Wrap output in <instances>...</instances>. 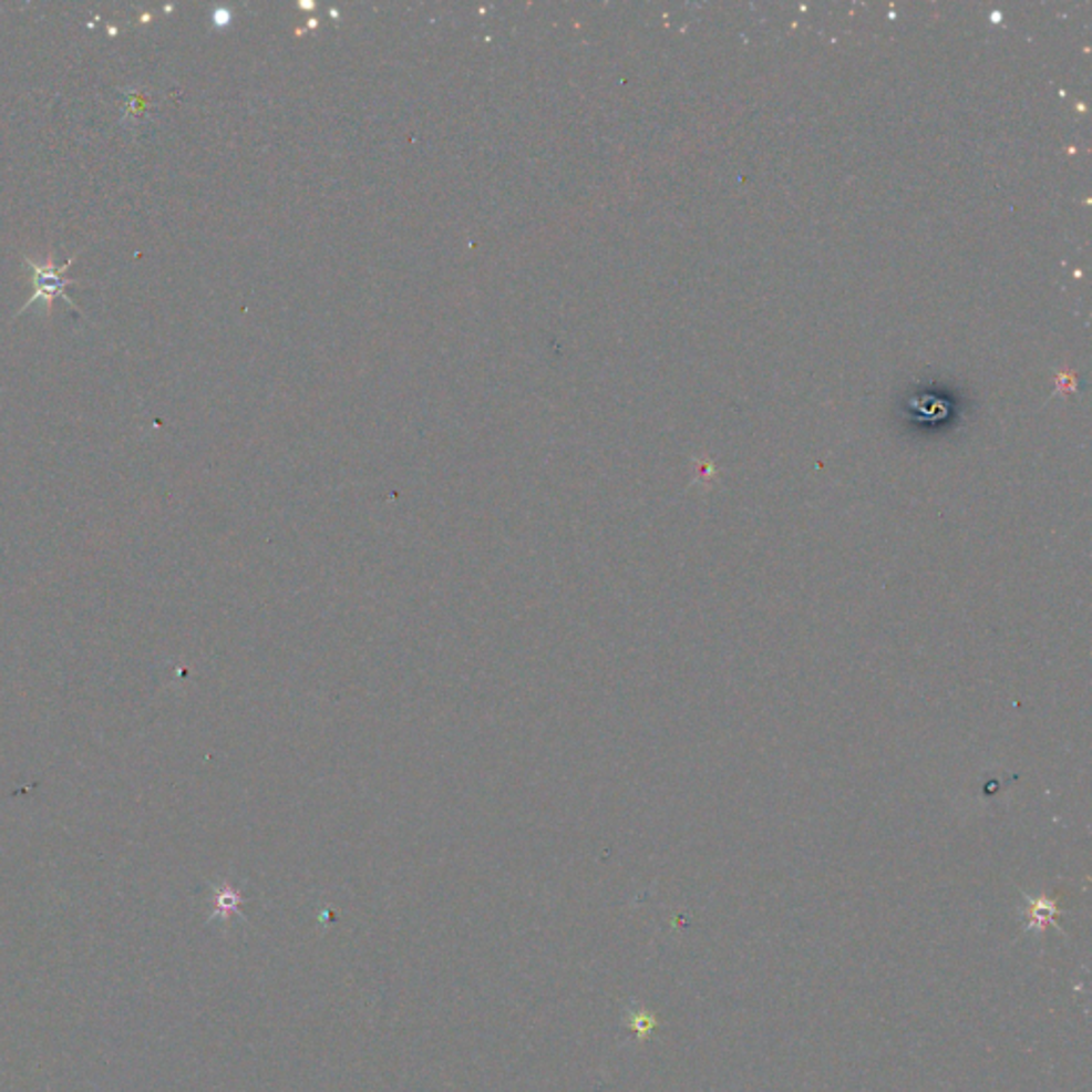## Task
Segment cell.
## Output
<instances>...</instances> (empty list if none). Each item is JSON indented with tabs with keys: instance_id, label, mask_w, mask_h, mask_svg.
Segmentation results:
<instances>
[{
	"instance_id": "cell-3",
	"label": "cell",
	"mask_w": 1092,
	"mask_h": 1092,
	"mask_svg": "<svg viewBox=\"0 0 1092 1092\" xmlns=\"http://www.w3.org/2000/svg\"><path fill=\"white\" fill-rule=\"evenodd\" d=\"M653 1024H656V1020L645 1016V1013H636L632 1018V1027L638 1031V1036H645L647 1031H651Z\"/></svg>"
},
{
	"instance_id": "cell-2",
	"label": "cell",
	"mask_w": 1092,
	"mask_h": 1092,
	"mask_svg": "<svg viewBox=\"0 0 1092 1092\" xmlns=\"http://www.w3.org/2000/svg\"><path fill=\"white\" fill-rule=\"evenodd\" d=\"M239 909V896L235 892H225L220 896V905H218V911H223V916H229L233 911Z\"/></svg>"
},
{
	"instance_id": "cell-1",
	"label": "cell",
	"mask_w": 1092,
	"mask_h": 1092,
	"mask_svg": "<svg viewBox=\"0 0 1092 1092\" xmlns=\"http://www.w3.org/2000/svg\"><path fill=\"white\" fill-rule=\"evenodd\" d=\"M24 262H27V267L30 269V278H32V297L24 303V308L18 315H24L34 301H43L45 315L50 317L52 315V303L56 299H64L75 312H80L78 303L69 297V287L80 285V280H73V278H66L64 276L69 271V267L75 262V257L69 260V262H62V265H56L54 257L45 260L43 265L41 262H34L30 257H24Z\"/></svg>"
}]
</instances>
